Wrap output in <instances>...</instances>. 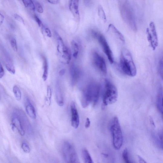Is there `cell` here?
<instances>
[{"mask_svg": "<svg viewBox=\"0 0 163 163\" xmlns=\"http://www.w3.org/2000/svg\"><path fill=\"white\" fill-rule=\"evenodd\" d=\"M22 1L26 8L32 11L35 10L34 4L32 0H22Z\"/></svg>", "mask_w": 163, "mask_h": 163, "instance_id": "cell-23", "label": "cell"}, {"mask_svg": "<svg viewBox=\"0 0 163 163\" xmlns=\"http://www.w3.org/2000/svg\"><path fill=\"white\" fill-rule=\"evenodd\" d=\"M26 110L30 117L33 119H36L37 118V115L35 108L28 99V104L26 107Z\"/></svg>", "mask_w": 163, "mask_h": 163, "instance_id": "cell-17", "label": "cell"}, {"mask_svg": "<svg viewBox=\"0 0 163 163\" xmlns=\"http://www.w3.org/2000/svg\"><path fill=\"white\" fill-rule=\"evenodd\" d=\"M112 136L113 146L116 150L122 147L123 142L122 132L118 118L115 117L110 128Z\"/></svg>", "mask_w": 163, "mask_h": 163, "instance_id": "cell-4", "label": "cell"}, {"mask_svg": "<svg viewBox=\"0 0 163 163\" xmlns=\"http://www.w3.org/2000/svg\"><path fill=\"white\" fill-rule=\"evenodd\" d=\"M90 119L89 118H87L86 119V122L85 123V128L86 129H87L89 128V127L90 126Z\"/></svg>", "mask_w": 163, "mask_h": 163, "instance_id": "cell-36", "label": "cell"}, {"mask_svg": "<svg viewBox=\"0 0 163 163\" xmlns=\"http://www.w3.org/2000/svg\"><path fill=\"white\" fill-rule=\"evenodd\" d=\"M122 157L126 162L128 163L132 162L129 159V153L127 148H126L124 150L122 153Z\"/></svg>", "mask_w": 163, "mask_h": 163, "instance_id": "cell-26", "label": "cell"}, {"mask_svg": "<svg viewBox=\"0 0 163 163\" xmlns=\"http://www.w3.org/2000/svg\"><path fill=\"white\" fill-rule=\"evenodd\" d=\"M21 148L24 152L26 153H29L31 152V148L28 144L25 142L22 143Z\"/></svg>", "mask_w": 163, "mask_h": 163, "instance_id": "cell-30", "label": "cell"}, {"mask_svg": "<svg viewBox=\"0 0 163 163\" xmlns=\"http://www.w3.org/2000/svg\"><path fill=\"white\" fill-rule=\"evenodd\" d=\"M100 91L99 84L95 82H90L83 90L81 103L83 108L87 107L90 104L95 106L98 102Z\"/></svg>", "mask_w": 163, "mask_h": 163, "instance_id": "cell-1", "label": "cell"}, {"mask_svg": "<svg viewBox=\"0 0 163 163\" xmlns=\"http://www.w3.org/2000/svg\"><path fill=\"white\" fill-rule=\"evenodd\" d=\"M43 60V78L44 81L47 80L48 75L49 65L47 58L44 56H42Z\"/></svg>", "mask_w": 163, "mask_h": 163, "instance_id": "cell-19", "label": "cell"}, {"mask_svg": "<svg viewBox=\"0 0 163 163\" xmlns=\"http://www.w3.org/2000/svg\"><path fill=\"white\" fill-rule=\"evenodd\" d=\"M92 34L93 37L97 40L100 44L109 61L111 64H112L114 62L112 53L104 36L99 32L94 30L92 31Z\"/></svg>", "mask_w": 163, "mask_h": 163, "instance_id": "cell-8", "label": "cell"}, {"mask_svg": "<svg viewBox=\"0 0 163 163\" xmlns=\"http://www.w3.org/2000/svg\"><path fill=\"white\" fill-rule=\"evenodd\" d=\"M62 151L63 158L66 163H80L79 159L74 146L68 141L63 144Z\"/></svg>", "mask_w": 163, "mask_h": 163, "instance_id": "cell-6", "label": "cell"}, {"mask_svg": "<svg viewBox=\"0 0 163 163\" xmlns=\"http://www.w3.org/2000/svg\"><path fill=\"white\" fill-rule=\"evenodd\" d=\"M65 73V70H62L60 71V74L61 75H64Z\"/></svg>", "mask_w": 163, "mask_h": 163, "instance_id": "cell-40", "label": "cell"}, {"mask_svg": "<svg viewBox=\"0 0 163 163\" xmlns=\"http://www.w3.org/2000/svg\"><path fill=\"white\" fill-rule=\"evenodd\" d=\"M47 98L49 99V100L50 104L52 96V91L50 87L49 86H48L47 88Z\"/></svg>", "mask_w": 163, "mask_h": 163, "instance_id": "cell-33", "label": "cell"}, {"mask_svg": "<svg viewBox=\"0 0 163 163\" xmlns=\"http://www.w3.org/2000/svg\"><path fill=\"white\" fill-rule=\"evenodd\" d=\"M70 109L71 126L74 129H77L80 125V117L75 103L73 101L71 103Z\"/></svg>", "mask_w": 163, "mask_h": 163, "instance_id": "cell-11", "label": "cell"}, {"mask_svg": "<svg viewBox=\"0 0 163 163\" xmlns=\"http://www.w3.org/2000/svg\"><path fill=\"white\" fill-rule=\"evenodd\" d=\"M92 57L95 67L103 74L106 75L107 73V69L104 58L96 52L93 53Z\"/></svg>", "mask_w": 163, "mask_h": 163, "instance_id": "cell-10", "label": "cell"}, {"mask_svg": "<svg viewBox=\"0 0 163 163\" xmlns=\"http://www.w3.org/2000/svg\"><path fill=\"white\" fill-rule=\"evenodd\" d=\"M55 34L57 43V50L60 57L63 62L69 64L71 58V53L61 36L57 32H56Z\"/></svg>", "mask_w": 163, "mask_h": 163, "instance_id": "cell-7", "label": "cell"}, {"mask_svg": "<svg viewBox=\"0 0 163 163\" xmlns=\"http://www.w3.org/2000/svg\"><path fill=\"white\" fill-rule=\"evenodd\" d=\"M162 99V88H161L159 90L158 96H157L156 104L159 111L162 114L163 113Z\"/></svg>", "mask_w": 163, "mask_h": 163, "instance_id": "cell-18", "label": "cell"}, {"mask_svg": "<svg viewBox=\"0 0 163 163\" xmlns=\"http://www.w3.org/2000/svg\"><path fill=\"white\" fill-rule=\"evenodd\" d=\"M11 44L12 48L15 52H17L18 50L17 41L14 38L11 40Z\"/></svg>", "mask_w": 163, "mask_h": 163, "instance_id": "cell-29", "label": "cell"}, {"mask_svg": "<svg viewBox=\"0 0 163 163\" xmlns=\"http://www.w3.org/2000/svg\"><path fill=\"white\" fill-rule=\"evenodd\" d=\"M139 161L141 163H146V162L140 156H138Z\"/></svg>", "mask_w": 163, "mask_h": 163, "instance_id": "cell-39", "label": "cell"}, {"mask_svg": "<svg viewBox=\"0 0 163 163\" xmlns=\"http://www.w3.org/2000/svg\"><path fill=\"white\" fill-rule=\"evenodd\" d=\"M98 15L100 18L104 22L106 21V18L105 12L102 6L99 5L98 7Z\"/></svg>", "mask_w": 163, "mask_h": 163, "instance_id": "cell-24", "label": "cell"}, {"mask_svg": "<svg viewBox=\"0 0 163 163\" xmlns=\"http://www.w3.org/2000/svg\"><path fill=\"white\" fill-rule=\"evenodd\" d=\"M35 5V10L40 14H42L44 12V9L40 3L37 2H34Z\"/></svg>", "mask_w": 163, "mask_h": 163, "instance_id": "cell-28", "label": "cell"}, {"mask_svg": "<svg viewBox=\"0 0 163 163\" xmlns=\"http://www.w3.org/2000/svg\"><path fill=\"white\" fill-rule=\"evenodd\" d=\"M11 124L13 127L17 129L21 136L25 135L24 130L23 128L21 121L17 117H14L12 120Z\"/></svg>", "mask_w": 163, "mask_h": 163, "instance_id": "cell-16", "label": "cell"}, {"mask_svg": "<svg viewBox=\"0 0 163 163\" xmlns=\"http://www.w3.org/2000/svg\"><path fill=\"white\" fill-rule=\"evenodd\" d=\"M5 19L4 16L0 13V25L3 23Z\"/></svg>", "mask_w": 163, "mask_h": 163, "instance_id": "cell-38", "label": "cell"}, {"mask_svg": "<svg viewBox=\"0 0 163 163\" xmlns=\"http://www.w3.org/2000/svg\"><path fill=\"white\" fill-rule=\"evenodd\" d=\"M108 32L112 34L115 37L121 41L122 43H125V40L123 35L112 24H110L109 25Z\"/></svg>", "mask_w": 163, "mask_h": 163, "instance_id": "cell-14", "label": "cell"}, {"mask_svg": "<svg viewBox=\"0 0 163 163\" xmlns=\"http://www.w3.org/2000/svg\"><path fill=\"white\" fill-rule=\"evenodd\" d=\"M72 53L73 57L76 59L77 58L80 51L79 45L75 41H72L71 43Z\"/></svg>", "mask_w": 163, "mask_h": 163, "instance_id": "cell-22", "label": "cell"}, {"mask_svg": "<svg viewBox=\"0 0 163 163\" xmlns=\"http://www.w3.org/2000/svg\"><path fill=\"white\" fill-rule=\"evenodd\" d=\"M70 74L71 85L75 86L80 79V71L79 68L74 64H72L70 65Z\"/></svg>", "mask_w": 163, "mask_h": 163, "instance_id": "cell-12", "label": "cell"}, {"mask_svg": "<svg viewBox=\"0 0 163 163\" xmlns=\"http://www.w3.org/2000/svg\"><path fill=\"white\" fill-rule=\"evenodd\" d=\"M55 95L57 104L60 106H63L64 104V99L61 88L59 84L56 86Z\"/></svg>", "mask_w": 163, "mask_h": 163, "instance_id": "cell-15", "label": "cell"}, {"mask_svg": "<svg viewBox=\"0 0 163 163\" xmlns=\"http://www.w3.org/2000/svg\"><path fill=\"white\" fill-rule=\"evenodd\" d=\"M82 155L84 163H93V160L88 150L86 148H83L82 151Z\"/></svg>", "mask_w": 163, "mask_h": 163, "instance_id": "cell-21", "label": "cell"}, {"mask_svg": "<svg viewBox=\"0 0 163 163\" xmlns=\"http://www.w3.org/2000/svg\"><path fill=\"white\" fill-rule=\"evenodd\" d=\"M42 31L49 37H51L52 34L50 29L47 26L44 24L41 27Z\"/></svg>", "mask_w": 163, "mask_h": 163, "instance_id": "cell-27", "label": "cell"}, {"mask_svg": "<svg viewBox=\"0 0 163 163\" xmlns=\"http://www.w3.org/2000/svg\"><path fill=\"white\" fill-rule=\"evenodd\" d=\"M79 0H70L69 8L75 21L79 22L80 20L79 11Z\"/></svg>", "mask_w": 163, "mask_h": 163, "instance_id": "cell-13", "label": "cell"}, {"mask_svg": "<svg viewBox=\"0 0 163 163\" xmlns=\"http://www.w3.org/2000/svg\"><path fill=\"white\" fill-rule=\"evenodd\" d=\"M13 92L17 100L20 101L21 99V93L19 87L17 85L14 86L13 88Z\"/></svg>", "mask_w": 163, "mask_h": 163, "instance_id": "cell-25", "label": "cell"}, {"mask_svg": "<svg viewBox=\"0 0 163 163\" xmlns=\"http://www.w3.org/2000/svg\"><path fill=\"white\" fill-rule=\"evenodd\" d=\"M14 17L15 20L21 23L24 24V21L23 18L20 15H18L17 14H15L14 15Z\"/></svg>", "mask_w": 163, "mask_h": 163, "instance_id": "cell-31", "label": "cell"}, {"mask_svg": "<svg viewBox=\"0 0 163 163\" xmlns=\"http://www.w3.org/2000/svg\"><path fill=\"white\" fill-rule=\"evenodd\" d=\"M5 74V72L2 65L0 62V78H2Z\"/></svg>", "mask_w": 163, "mask_h": 163, "instance_id": "cell-35", "label": "cell"}, {"mask_svg": "<svg viewBox=\"0 0 163 163\" xmlns=\"http://www.w3.org/2000/svg\"><path fill=\"white\" fill-rule=\"evenodd\" d=\"M5 66L7 70L11 74H15V70L12 61L10 58L7 57L5 60Z\"/></svg>", "mask_w": 163, "mask_h": 163, "instance_id": "cell-20", "label": "cell"}, {"mask_svg": "<svg viewBox=\"0 0 163 163\" xmlns=\"http://www.w3.org/2000/svg\"><path fill=\"white\" fill-rule=\"evenodd\" d=\"M147 38L151 47L155 50L158 45V39L155 26L153 22H151L146 29Z\"/></svg>", "mask_w": 163, "mask_h": 163, "instance_id": "cell-9", "label": "cell"}, {"mask_svg": "<svg viewBox=\"0 0 163 163\" xmlns=\"http://www.w3.org/2000/svg\"><path fill=\"white\" fill-rule=\"evenodd\" d=\"M159 71L160 76H161V77H162L163 73V61L162 58L161 59L159 62Z\"/></svg>", "mask_w": 163, "mask_h": 163, "instance_id": "cell-34", "label": "cell"}, {"mask_svg": "<svg viewBox=\"0 0 163 163\" xmlns=\"http://www.w3.org/2000/svg\"><path fill=\"white\" fill-rule=\"evenodd\" d=\"M49 3L55 5L58 3V0H46Z\"/></svg>", "mask_w": 163, "mask_h": 163, "instance_id": "cell-37", "label": "cell"}, {"mask_svg": "<svg viewBox=\"0 0 163 163\" xmlns=\"http://www.w3.org/2000/svg\"><path fill=\"white\" fill-rule=\"evenodd\" d=\"M34 18L39 27H41V26L43 25V22H42L41 20L37 15H34Z\"/></svg>", "mask_w": 163, "mask_h": 163, "instance_id": "cell-32", "label": "cell"}, {"mask_svg": "<svg viewBox=\"0 0 163 163\" xmlns=\"http://www.w3.org/2000/svg\"><path fill=\"white\" fill-rule=\"evenodd\" d=\"M120 11L122 19L127 25L134 31H137L135 16L131 6L127 1L120 4Z\"/></svg>", "mask_w": 163, "mask_h": 163, "instance_id": "cell-3", "label": "cell"}, {"mask_svg": "<svg viewBox=\"0 0 163 163\" xmlns=\"http://www.w3.org/2000/svg\"><path fill=\"white\" fill-rule=\"evenodd\" d=\"M105 91L103 96V103L106 106L115 103L117 100L118 90L116 87L110 81H105Z\"/></svg>", "mask_w": 163, "mask_h": 163, "instance_id": "cell-5", "label": "cell"}, {"mask_svg": "<svg viewBox=\"0 0 163 163\" xmlns=\"http://www.w3.org/2000/svg\"><path fill=\"white\" fill-rule=\"evenodd\" d=\"M120 66L123 73L131 77L135 76L137 70L131 54L126 48H123L121 51Z\"/></svg>", "mask_w": 163, "mask_h": 163, "instance_id": "cell-2", "label": "cell"}]
</instances>
